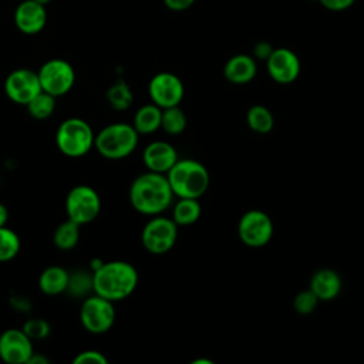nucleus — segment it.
Segmentation results:
<instances>
[{"label":"nucleus","mask_w":364,"mask_h":364,"mask_svg":"<svg viewBox=\"0 0 364 364\" xmlns=\"http://www.w3.org/2000/svg\"><path fill=\"white\" fill-rule=\"evenodd\" d=\"M173 196L165 173L146 171L136 176L129 186L131 206L148 216L165 212L172 205Z\"/></svg>","instance_id":"obj_1"},{"label":"nucleus","mask_w":364,"mask_h":364,"mask_svg":"<svg viewBox=\"0 0 364 364\" xmlns=\"http://www.w3.org/2000/svg\"><path fill=\"white\" fill-rule=\"evenodd\" d=\"M136 269L125 260H109L92 272V293L112 303L129 297L138 286Z\"/></svg>","instance_id":"obj_2"},{"label":"nucleus","mask_w":364,"mask_h":364,"mask_svg":"<svg viewBox=\"0 0 364 364\" xmlns=\"http://www.w3.org/2000/svg\"><path fill=\"white\" fill-rule=\"evenodd\" d=\"M165 175L173 195L178 198L200 199L210 185L206 166L192 158L178 159Z\"/></svg>","instance_id":"obj_3"},{"label":"nucleus","mask_w":364,"mask_h":364,"mask_svg":"<svg viewBox=\"0 0 364 364\" xmlns=\"http://www.w3.org/2000/svg\"><path fill=\"white\" fill-rule=\"evenodd\" d=\"M138 141L139 134L132 124L114 122L95 135L94 148L107 159H122L136 149Z\"/></svg>","instance_id":"obj_4"},{"label":"nucleus","mask_w":364,"mask_h":364,"mask_svg":"<svg viewBox=\"0 0 364 364\" xmlns=\"http://www.w3.org/2000/svg\"><path fill=\"white\" fill-rule=\"evenodd\" d=\"M95 134L91 125L77 117L64 119L55 132V144L61 154L70 158L84 156L94 148Z\"/></svg>","instance_id":"obj_5"},{"label":"nucleus","mask_w":364,"mask_h":364,"mask_svg":"<svg viewBox=\"0 0 364 364\" xmlns=\"http://www.w3.org/2000/svg\"><path fill=\"white\" fill-rule=\"evenodd\" d=\"M178 225L172 218L161 215L152 216L144 226L141 242L146 252L152 255H165L176 243Z\"/></svg>","instance_id":"obj_6"},{"label":"nucleus","mask_w":364,"mask_h":364,"mask_svg":"<svg viewBox=\"0 0 364 364\" xmlns=\"http://www.w3.org/2000/svg\"><path fill=\"white\" fill-rule=\"evenodd\" d=\"M115 307L111 300L88 294L80 307V321L91 334H104L115 323Z\"/></svg>","instance_id":"obj_7"},{"label":"nucleus","mask_w":364,"mask_h":364,"mask_svg":"<svg viewBox=\"0 0 364 364\" xmlns=\"http://www.w3.org/2000/svg\"><path fill=\"white\" fill-rule=\"evenodd\" d=\"M101 210V198L98 192L88 185L74 186L65 198V212L68 219L80 226L92 222Z\"/></svg>","instance_id":"obj_8"},{"label":"nucleus","mask_w":364,"mask_h":364,"mask_svg":"<svg viewBox=\"0 0 364 364\" xmlns=\"http://www.w3.org/2000/svg\"><path fill=\"white\" fill-rule=\"evenodd\" d=\"M41 90L57 97H63L71 91L75 81L73 65L63 58L47 60L37 71Z\"/></svg>","instance_id":"obj_9"},{"label":"nucleus","mask_w":364,"mask_h":364,"mask_svg":"<svg viewBox=\"0 0 364 364\" xmlns=\"http://www.w3.org/2000/svg\"><path fill=\"white\" fill-rule=\"evenodd\" d=\"M237 236L249 247H262L273 236V222L270 216L260 209L245 212L237 223Z\"/></svg>","instance_id":"obj_10"},{"label":"nucleus","mask_w":364,"mask_h":364,"mask_svg":"<svg viewBox=\"0 0 364 364\" xmlns=\"http://www.w3.org/2000/svg\"><path fill=\"white\" fill-rule=\"evenodd\" d=\"M148 94L151 101L164 109L181 104L185 94V87L176 74L162 71L149 80Z\"/></svg>","instance_id":"obj_11"},{"label":"nucleus","mask_w":364,"mask_h":364,"mask_svg":"<svg viewBox=\"0 0 364 364\" xmlns=\"http://www.w3.org/2000/svg\"><path fill=\"white\" fill-rule=\"evenodd\" d=\"M41 90L37 71L30 68L13 70L4 80V92L13 102L27 105Z\"/></svg>","instance_id":"obj_12"},{"label":"nucleus","mask_w":364,"mask_h":364,"mask_svg":"<svg viewBox=\"0 0 364 364\" xmlns=\"http://www.w3.org/2000/svg\"><path fill=\"white\" fill-rule=\"evenodd\" d=\"M33 354V340L23 328H7L0 334V358L4 363L28 364Z\"/></svg>","instance_id":"obj_13"},{"label":"nucleus","mask_w":364,"mask_h":364,"mask_svg":"<svg viewBox=\"0 0 364 364\" xmlns=\"http://www.w3.org/2000/svg\"><path fill=\"white\" fill-rule=\"evenodd\" d=\"M266 67L270 78L277 84H291L297 80L301 71V64L294 51L286 47L273 48L266 60Z\"/></svg>","instance_id":"obj_14"},{"label":"nucleus","mask_w":364,"mask_h":364,"mask_svg":"<svg viewBox=\"0 0 364 364\" xmlns=\"http://www.w3.org/2000/svg\"><path fill=\"white\" fill-rule=\"evenodd\" d=\"M14 24L18 31L27 36L43 31L47 24L46 6L36 0H23L14 10Z\"/></svg>","instance_id":"obj_15"},{"label":"nucleus","mask_w":364,"mask_h":364,"mask_svg":"<svg viewBox=\"0 0 364 364\" xmlns=\"http://www.w3.org/2000/svg\"><path fill=\"white\" fill-rule=\"evenodd\" d=\"M179 159L175 146L166 141H152L142 152V162L148 171L166 173Z\"/></svg>","instance_id":"obj_16"},{"label":"nucleus","mask_w":364,"mask_h":364,"mask_svg":"<svg viewBox=\"0 0 364 364\" xmlns=\"http://www.w3.org/2000/svg\"><path fill=\"white\" fill-rule=\"evenodd\" d=\"M257 74V64L253 55L236 54L232 55L223 65V75L232 84H247Z\"/></svg>","instance_id":"obj_17"},{"label":"nucleus","mask_w":364,"mask_h":364,"mask_svg":"<svg viewBox=\"0 0 364 364\" xmlns=\"http://www.w3.org/2000/svg\"><path fill=\"white\" fill-rule=\"evenodd\" d=\"M309 289L320 301H331L341 291V277L333 269H318L313 273Z\"/></svg>","instance_id":"obj_18"},{"label":"nucleus","mask_w":364,"mask_h":364,"mask_svg":"<svg viewBox=\"0 0 364 364\" xmlns=\"http://www.w3.org/2000/svg\"><path fill=\"white\" fill-rule=\"evenodd\" d=\"M70 273L61 266L46 267L38 277V287L47 296H57L67 290Z\"/></svg>","instance_id":"obj_19"},{"label":"nucleus","mask_w":364,"mask_h":364,"mask_svg":"<svg viewBox=\"0 0 364 364\" xmlns=\"http://www.w3.org/2000/svg\"><path fill=\"white\" fill-rule=\"evenodd\" d=\"M161 117L162 108H159L154 102L145 104L135 112L132 125L139 135H148L161 128Z\"/></svg>","instance_id":"obj_20"},{"label":"nucleus","mask_w":364,"mask_h":364,"mask_svg":"<svg viewBox=\"0 0 364 364\" xmlns=\"http://www.w3.org/2000/svg\"><path fill=\"white\" fill-rule=\"evenodd\" d=\"M202 213L199 199L193 198H178V202L172 209V219L178 226L193 225Z\"/></svg>","instance_id":"obj_21"},{"label":"nucleus","mask_w":364,"mask_h":364,"mask_svg":"<svg viewBox=\"0 0 364 364\" xmlns=\"http://www.w3.org/2000/svg\"><path fill=\"white\" fill-rule=\"evenodd\" d=\"M247 127L256 134H267L273 129L274 118L270 109L264 105H252L246 112Z\"/></svg>","instance_id":"obj_22"},{"label":"nucleus","mask_w":364,"mask_h":364,"mask_svg":"<svg viewBox=\"0 0 364 364\" xmlns=\"http://www.w3.org/2000/svg\"><path fill=\"white\" fill-rule=\"evenodd\" d=\"M80 240V225L71 219L60 223L53 235L54 245L61 250H71Z\"/></svg>","instance_id":"obj_23"},{"label":"nucleus","mask_w":364,"mask_h":364,"mask_svg":"<svg viewBox=\"0 0 364 364\" xmlns=\"http://www.w3.org/2000/svg\"><path fill=\"white\" fill-rule=\"evenodd\" d=\"M107 101L109 107L117 111L128 109L134 101V94L131 87L122 80L115 81L107 91Z\"/></svg>","instance_id":"obj_24"},{"label":"nucleus","mask_w":364,"mask_h":364,"mask_svg":"<svg viewBox=\"0 0 364 364\" xmlns=\"http://www.w3.org/2000/svg\"><path fill=\"white\" fill-rule=\"evenodd\" d=\"M188 118L179 105L164 108L161 117V128L169 135H179L185 131Z\"/></svg>","instance_id":"obj_25"},{"label":"nucleus","mask_w":364,"mask_h":364,"mask_svg":"<svg viewBox=\"0 0 364 364\" xmlns=\"http://www.w3.org/2000/svg\"><path fill=\"white\" fill-rule=\"evenodd\" d=\"M55 97L46 92V91H40L33 100L28 101L27 111L28 114L36 118V119H46L48 117L53 115L54 109H55Z\"/></svg>","instance_id":"obj_26"},{"label":"nucleus","mask_w":364,"mask_h":364,"mask_svg":"<svg viewBox=\"0 0 364 364\" xmlns=\"http://www.w3.org/2000/svg\"><path fill=\"white\" fill-rule=\"evenodd\" d=\"M65 291L73 297H87L88 293L92 291V272L84 269L71 272Z\"/></svg>","instance_id":"obj_27"},{"label":"nucleus","mask_w":364,"mask_h":364,"mask_svg":"<svg viewBox=\"0 0 364 364\" xmlns=\"http://www.w3.org/2000/svg\"><path fill=\"white\" fill-rule=\"evenodd\" d=\"M21 247L18 235L6 226L0 228V262H9L14 259Z\"/></svg>","instance_id":"obj_28"},{"label":"nucleus","mask_w":364,"mask_h":364,"mask_svg":"<svg viewBox=\"0 0 364 364\" xmlns=\"http://www.w3.org/2000/svg\"><path fill=\"white\" fill-rule=\"evenodd\" d=\"M318 301L320 300L317 299V296L310 289H306L294 296L293 307L299 314H310L316 310Z\"/></svg>","instance_id":"obj_29"},{"label":"nucleus","mask_w":364,"mask_h":364,"mask_svg":"<svg viewBox=\"0 0 364 364\" xmlns=\"http://www.w3.org/2000/svg\"><path fill=\"white\" fill-rule=\"evenodd\" d=\"M23 331L33 340V341H37V340H43L46 338L50 331H51V327L48 324V321H46L44 318H30L27 320L24 324H23Z\"/></svg>","instance_id":"obj_30"},{"label":"nucleus","mask_w":364,"mask_h":364,"mask_svg":"<svg viewBox=\"0 0 364 364\" xmlns=\"http://www.w3.org/2000/svg\"><path fill=\"white\" fill-rule=\"evenodd\" d=\"M73 363L74 364H107L108 360L98 350H84L74 357Z\"/></svg>","instance_id":"obj_31"},{"label":"nucleus","mask_w":364,"mask_h":364,"mask_svg":"<svg viewBox=\"0 0 364 364\" xmlns=\"http://www.w3.org/2000/svg\"><path fill=\"white\" fill-rule=\"evenodd\" d=\"M321 6L331 11H343L354 4L355 0H318Z\"/></svg>","instance_id":"obj_32"},{"label":"nucleus","mask_w":364,"mask_h":364,"mask_svg":"<svg viewBox=\"0 0 364 364\" xmlns=\"http://www.w3.org/2000/svg\"><path fill=\"white\" fill-rule=\"evenodd\" d=\"M273 51V47L270 43L267 41H259L255 44L253 47V57L257 58V60H263L266 61L269 58V55L272 54Z\"/></svg>","instance_id":"obj_33"},{"label":"nucleus","mask_w":364,"mask_h":364,"mask_svg":"<svg viewBox=\"0 0 364 364\" xmlns=\"http://www.w3.org/2000/svg\"><path fill=\"white\" fill-rule=\"evenodd\" d=\"M193 3L195 0H164V4L172 11L188 10Z\"/></svg>","instance_id":"obj_34"},{"label":"nucleus","mask_w":364,"mask_h":364,"mask_svg":"<svg viewBox=\"0 0 364 364\" xmlns=\"http://www.w3.org/2000/svg\"><path fill=\"white\" fill-rule=\"evenodd\" d=\"M47 363H48V358L41 354H37V353H34L31 355V358L28 360V364H47Z\"/></svg>","instance_id":"obj_35"},{"label":"nucleus","mask_w":364,"mask_h":364,"mask_svg":"<svg viewBox=\"0 0 364 364\" xmlns=\"http://www.w3.org/2000/svg\"><path fill=\"white\" fill-rule=\"evenodd\" d=\"M7 219H9V212H7V208L0 202V228L1 226H6L7 223Z\"/></svg>","instance_id":"obj_36"},{"label":"nucleus","mask_w":364,"mask_h":364,"mask_svg":"<svg viewBox=\"0 0 364 364\" xmlns=\"http://www.w3.org/2000/svg\"><path fill=\"white\" fill-rule=\"evenodd\" d=\"M37 3H40V4H43V6H46V4H48L51 0H36Z\"/></svg>","instance_id":"obj_37"}]
</instances>
